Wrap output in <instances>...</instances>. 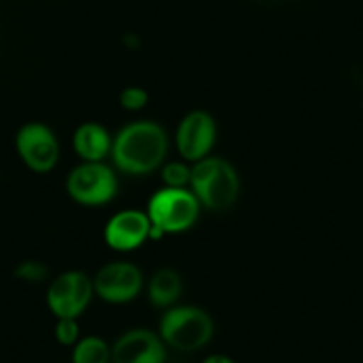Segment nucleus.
Segmentation results:
<instances>
[{
	"label": "nucleus",
	"instance_id": "f257e3e1",
	"mask_svg": "<svg viewBox=\"0 0 363 363\" xmlns=\"http://www.w3.org/2000/svg\"><path fill=\"white\" fill-rule=\"evenodd\" d=\"M166 150L167 138L160 125L153 121H135L121 128L114 138L111 153L121 171L146 174L162 164Z\"/></svg>",
	"mask_w": 363,
	"mask_h": 363
},
{
	"label": "nucleus",
	"instance_id": "f03ea898",
	"mask_svg": "<svg viewBox=\"0 0 363 363\" xmlns=\"http://www.w3.org/2000/svg\"><path fill=\"white\" fill-rule=\"evenodd\" d=\"M194 196L212 211L232 207L239 194V177L230 162L219 157H205L191 167Z\"/></svg>",
	"mask_w": 363,
	"mask_h": 363
},
{
	"label": "nucleus",
	"instance_id": "7ed1b4c3",
	"mask_svg": "<svg viewBox=\"0 0 363 363\" xmlns=\"http://www.w3.org/2000/svg\"><path fill=\"white\" fill-rule=\"evenodd\" d=\"M200 201L186 187H166L152 196L148 203V218L152 223V239L164 233H178L189 230L196 223Z\"/></svg>",
	"mask_w": 363,
	"mask_h": 363
},
{
	"label": "nucleus",
	"instance_id": "20e7f679",
	"mask_svg": "<svg viewBox=\"0 0 363 363\" xmlns=\"http://www.w3.org/2000/svg\"><path fill=\"white\" fill-rule=\"evenodd\" d=\"M214 335L211 315L196 306H177L164 313L160 320V337L171 347L194 351L207 344Z\"/></svg>",
	"mask_w": 363,
	"mask_h": 363
},
{
	"label": "nucleus",
	"instance_id": "39448f33",
	"mask_svg": "<svg viewBox=\"0 0 363 363\" xmlns=\"http://www.w3.org/2000/svg\"><path fill=\"white\" fill-rule=\"evenodd\" d=\"M68 193L82 205H104L114 198L118 180L114 171L102 162H86L77 166L68 177Z\"/></svg>",
	"mask_w": 363,
	"mask_h": 363
},
{
	"label": "nucleus",
	"instance_id": "423d86ee",
	"mask_svg": "<svg viewBox=\"0 0 363 363\" xmlns=\"http://www.w3.org/2000/svg\"><path fill=\"white\" fill-rule=\"evenodd\" d=\"M93 292V281L84 272H62L48 287V308L57 319H77L87 308Z\"/></svg>",
	"mask_w": 363,
	"mask_h": 363
},
{
	"label": "nucleus",
	"instance_id": "0eeeda50",
	"mask_svg": "<svg viewBox=\"0 0 363 363\" xmlns=\"http://www.w3.org/2000/svg\"><path fill=\"white\" fill-rule=\"evenodd\" d=\"M16 152L29 169L48 173L59 160V143L47 125L27 123L16 134Z\"/></svg>",
	"mask_w": 363,
	"mask_h": 363
},
{
	"label": "nucleus",
	"instance_id": "6e6552de",
	"mask_svg": "<svg viewBox=\"0 0 363 363\" xmlns=\"http://www.w3.org/2000/svg\"><path fill=\"white\" fill-rule=\"evenodd\" d=\"M95 292L109 303L132 301L143 287V274L134 264L113 262L104 265L93 280Z\"/></svg>",
	"mask_w": 363,
	"mask_h": 363
},
{
	"label": "nucleus",
	"instance_id": "1a4fd4ad",
	"mask_svg": "<svg viewBox=\"0 0 363 363\" xmlns=\"http://www.w3.org/2000/svg\"><path fill=\"white\" fill-rule=\"evenodd\" d=\"M216 141V123L211 114L193 111L180 121L177 130V146L187 160H201L207 157Z\"/></svg>",
	"mask_w": 363,
	"mask_h": 363
},
{
	"label": "nucleus",
	"instance_id": "9d476101",
	"mask_svg": "<svg viewBox=\"0 0 363 363\" xmlns=\"http://www.w3.org/2000/svg\"><path fill=\"white\" fill-rule=\"evenodd\" d=\"M113 363H164V340L148 330H132L120 337L111 351Z\"/></svg>",
	"mask_w": 363,
	"mask_h": 363
},
{
	"label": "nucleus",
	"instance_id": "9b49d317",
	"mask_svg": "<svg viewBox=\"0 0 363 363\" xmlns=\"http://www.w3.org/2000/svg\"><path fill=\"white\" fill-rule=\"evenodd\" d=\"M150 232L152 223L148 214L139 211H123L111 218L104 237L113 250L130 251L141 246L150 237Z\"/></svg>",
	"mask_w": 363,
	"mask_h": 363
},
{
	"label": "nucleus",
	"instance_id": "f8f14e48",
	"mask_svg": "<svg viewBox=\"0 0 363 363\" xmlns=\"http://www.w3.org/2000/svg\"><path fill=\"white\" fill-rule=\"evenodd\" d=\"M73 148L86 162H100L113 148L109 132L99 123L80 125L73 135Z\"/></svg>",
	"mask_w": 363,
	"mask_h": 363
},
{
	"label": "nucleus",
	"instance_id": "ddd939ff",
	"mask_svg": "<svg viewBox=\"0 0 363 363\" xmlns=\"http://www.w3.org/2000/svg\"><path fill=\"white\" fill-rule=\"evenodd\" d=\"M182 292V280L173 269H160L150 280V301L155 306H169Z\"/></svg>",
	"mask_w": 363,
	"mask_h": 363
},
{
	"label": "nucleus",
	"instance_id": "4468645a",
	"mask_svg": "<svg viewBox=\"0 0 363 363\" xmlns=\"http://www.w3.org/2000/svg\"><path fill=\"white\" fill-rule=\"evenodd\" d=\"M111 349L106 340L99 337H86L75 344L73 363H109Z\"/></svg>",
	"mask_w": 363,
	"mask_h": 363
},
{
	"label": "nucleus",
	"instance_id": "2eb2a0df",
	"mask_svg": "<svg viewBox=\"0 0 363 363\" xmlns=\"http://www.w3.org/2000/svg\"><path fill=\"white\" fill-rule=\"evenodd\" d=\"M162 180L166 187H186L191 184V167L182 162H169L162 167Z\"/></svg>",
	"mask_w": 363,
	"mask_h": 363
},
{
	"label": "nucleus",
	"instance_id": "dca6fc26",
	"mask_svg": "<svg viewBox=\"0 0 363 363\" xmlns=\"http://www.w3.org/2000/svg\"><path fill=\"white\" fill-rule=\"evenodd\" d=\"M15 277L18 280L29 281V284H38V281H43L48 277V269L41 262L26 260L15 267Z\"/></svg>",
	"mask_w": 363,
	"mask_h": 363
},
{
	"label": "nucleus",
	"instance_id": "f3484780",
	"mask_svg": "<svg viewBox=\"0 0 363 363\" xmlns=\"http://www.w3.org/2000/svg\"><path fill=\"white\" fill-rule=\"evenodd\" d=\"M55 338L62 345H73L79 342V324L75 319H59L55 324Z\"/></svg>",
	"mask_w": 363,
	"mask_h": 363
},
{
	"label": "nucleus",
	"instance_id": "a211bd4d",
	"mask_svg": "<svg viewBox=\"0 0 363 363\" xmlns=\"http://www.w3.org/2000/svg\"><path fill=\"white\" fill-rule=\"evenodd\" d=\"M148 102V93L143 87H127L120 95L121 107L128 111H139Z\"/></svg>",
	"mask_w": 363,
	"mask_h": 363
},
{
	"label": "nucleus",
	"instance_id": "6ab92c4d",
	"mask_svg": "<svg viewBox=\"0 0 363 363\" xmlns=\"http://www.w3.org/2000/svg\"><path fill=\"white\" fill-rule=\"evenodd\" d=\"M203 363H235V362L225 354H212V356H208Z\"/></svg>",
	"mask_w": 363,
	"mask_h": 363
}]
</instances>
